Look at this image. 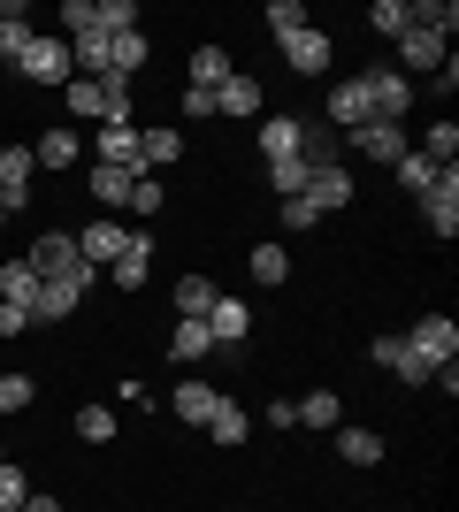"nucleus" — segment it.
Returning a JSON list of instances; mask_svg holds the SVG:
<instances>
[{
	"label": "nucleus",
	"mask_w": 459,
	"mask_h": 512,
	"mask_svg": "<svg viewBox=\"0 0 459 512\" xmlns=\"http://www.w3.org/2000/svg\"><path fill=\"white\" fill-rule=\"evenodd\" d=\"M0 467H8V444H0Z\"/></svg>",
	"instance_id": "8fccbe9b"
},
{
	"label": "nucleus",
	"mask_w": 459,
	"mask_h": 512,
	"mask_svg": "<svg viewBox=\"0 0 459 512\" xmlns=\"http://www.w3.org/2000/svg\"><path fill=\"white\" fill-rule=\"evenodd\" d=\"M215 115H261V77H230V85H215Z\"/></svg>",
	"instance_id": "a878e982"
},
{
	"label": "nucleus",
	"mask_w": 459,
	"mask_h": 512,
	"mask_svg": "<svg viewBox=\"0 0 459 512\" xmlns=\"http://www.w3.org/2000/svg\"><path fill=\"white\" fill-rule=\"evenodd\" d=\"M16 77H23V85H69V77H77V69H69V39L31 31V46L16 54Z\"/></svg>",
	"instance_id": "f03ea898"
},
{
	"label": "nucleus",
	"mask_w": 459,
	"mask_h": 512,
	"mask_svg": "<svg viewBox=\"0 0 459 512\" xmlns=\"http://www.w3.org/2000/svg\"><path fill=\"white\" fill-rule=\"evenodd\" d=\"M306 207H314V214L352 207V169H345V161H337V169H314V176H306Z\"/></svg>",
	"instance_id": "f8f14e48"
},
{
	"label": "nucleus",
	"mask_w": 459,
	"mask_h": 512,
	"mask_svg": "<svg viewBox=\"0 0 459 512\" xmlns=\"http://www.w3.org/2000/svg\"><path fill=\"white\" fill-rule=\"evenodd\" d=\"M230 77H238V69H230V54H222V46H199V54H192V85H199V92L230 85Z\"/></svg>",
	"instance_id": "7c9ffc66"
},
{
	"label": "nucleus",
	"mask_w": 459,
	"mask_h": 512,
	"mask_svg": "<svg viewBox=\"0 0 459 512\" xmlns=\"http://www.w3.org/2000/svg\"><path fill=\"white\" fill-rule=\"evenodd\" d=\"M268 31H276V39L306 31V8H299V0H268Z\"/></svg>",
	"instance_id": "ea45409f"
},
{
	"label": "nucleus",
	"mask_w": 459,
	"mask_h": 512,
	"mask_svg": "<svg viewBox=\"0 0 459 512\" xmlns=\"http://www.w3.org/2000/svg\"><path fill=\"white\" fill-rule=\"evenodd\" d=\"M375 367H391L398 383H414V390H429V375H437V367L421 360V352H414L406 337H375Z\"/></svg>",
	"instance_id": "1a4fd4ad"
},
{
	"label": "nucleus",
	"mask_w": 459,
	"mask_h": 512,
	"mask_svg": "<svg viewBox=\"0 0 459 512\" xmlns=\"http://www.w3.org/2000/svg\"><path fill=\"white\" fill-rule=\"evenodd\" d=\"M444 54H452V46H444L437 31H421V23H414V31H406V39H398V77H406V85H414L421 69H444Z\"/></svg>",
	"instance_id": "6e6552de"
},
{
	"label": "nucleus",
	"mask_w": 459,
	"mask_h": 512,
	"mask_svg": "<svg viewBox=\"0 0 459 512\" xmlns=\"http://www.w3.org/2000/svg\"><path fill=\"white\" fill-rule=\"evenodd\" d=\"M284 62L299 69V77H322V69H329V31H314V23L291 31V39H284Z\"/></svg>",
	"instance_id": "dca6fc26"
},
{
	"label": "nucleus",
	"mask_w": 459,
	"mask_h": 512,
	"mask_svg": "<svg viewBox=\"0 0 459 512\" xmlns=\"http://www.w3.org/2000/svg\"><path fill=\"white\" fill-rule=\"evenodd\" d=\"M284 276H291V253H284V245H253V283H268V291H276Z\"/></svg>",
	"instance_id": "e433bc0d"
},
{
	"label": "nucleus",
	"mask_w": 459,
	"mask_h": 512,
	"mask_svg": "<svg viewBox=\"0 0 459 512\" xmlns=\"http://www.w3.org/2000/svg\"><path fill=\"white\" fill-rule=\"evenodd\" d=\"M421 214H429V230H437V237H452V230H459V169H444L437 184H429Z\"/></svg>",
	"instance_id": "ddd939ff"
},
{
	"label": "nucleus",
	"mask_w": 459,
	"mask_h": 512,
	"mask_svg": "<svg viewBox=\"0 0 459 512\" xmlns=\"http://www.w3.org/2000/svg\"><path fill=\"white\" fill-rule=\"evenodd\" d=\"M215 299H222V291H215L207 268H192V276L176 283V314H184V321H207V314H215Z\"/></svg>",
	"instance_id": "a211bd4d"
},
{
	"label": "nucleus",
	"mask_w": 459,
	"mask_h": 512,
	"mask_svg": "<svg viewBox=\"0 0 459 512\" xmlns=\"http://www.w3.org/2000/svg\"><path fill=\"white\" fill-rule=\"evenodd\" d=\"M414 23H421V31H437V39L452 46V31H459V0H421Z\"/></svg>",
	"instance_id": "72a5a7b5"
},
{
	"label": "nucleus",
	"mask_w": 459,
	"mask_h": 512,
	"mask_svg": "<svg viewBox=\"0 0 459 512\" xmlns=\"http://www.w3.org/2000/svg\"><path fill=\"white\" fill-rule=\"evenodd\" d=\"M245 329H253L245 299H215V314H207V337H215V344H245Z\"/></svg>",
	"instance_id": "5701e85b"
},
{
	"label": "nucleus",
	"mask_w": 459,
	"mask_h": 512,
	"mask_svg": "<svg viewBox=\"0 0 459 512\" xmlns=\"http://www.w3.org/2000/svg\"><path fill=\"white\" fill-rule=\"evenodd\" d=\"M23 329H31V314H23V306H8V299H0V337H23Z\"/></svg>",
	"instance_id": "de8ad7c7"
},
{
	"label": "nucleus",
	"mask_w": 459,
	"mask_h": 512,
	"mask_svg": "<svg viewBox=\"0 0 459 512\" xmlns=\"http://www.w3.org/2000/svg\"><path fill=\"white\" fill-rule=\"evenodd\" d=\"M345 146L360 153V161H375V169H398V161L414 153V138L398 123H360V130H345Z\"/></svg>",
	"instance_id": "7ed1b4c3"
},
{
	"label": "nucleus",
	"mask_w": 459,
	"mask_h": 512,
	"mask_svg": "<svg viewBox=\"0 0 459 512\" xmlns=\"http://www.w3.org/2000/svg\"><path fill=\"white\" fill-rule=\"evenodd\" d=\"M92 153H100V169H131V176H146V169H138V130H131V123H100Z\"/></svg>",
	"instance_id": "9b49d317"
},
{
	"label": "nucleus",
	"mask_w": 459,
	"mask_h": 512,
	"mask_svg": "<svg viewBox=\"0 0 459 512\" xmlns=\"http://www.w3.org/2000/svg\"><path fill=\"white\" fill-rule=\"evenodd\" d=\"M215 352V337H207V321H176V337H169V360L176 367H199Z\"/></svg>",
	"instance_id": "393cba45"
},
{
	"label": "nucleus",
	"mask_w": 459,
	"mask_h": 512,
	"mask_svg": "<svg viewBox=\"0 0 459 512\" xmlns=\"http://www.w3.org/2000/svg\"><path fill=\"white\" fill-rule=\"evenodd\" d=\"M115 406H123V413H146V406H153V390L131 375V383H115Z\"/></svg>",
	"instance_id": "c03bdc74"
},
{
	"label": "nucleus",
	"mask_w": 459,
	"mask_h": 512,
	"mask_svg": "<svg viewBox=\"0 0 459 512\" xmlns=\"http://www.w3.org/2000/svg\"><path fill=\"white\" fill-rule=\"evenodd\" d=\"M314 222H322V214L306 207V199H284V230H314Z\"/></svg>",
	"instance_id": "49530a36"
},
{
	"label": "nucleus",
	"mask_w": 459,
	"mask_h": 512,
	"mask_svg": "<svg viewBox=\"0 0 459 512\" xmlns=\"http://www.w3.org/2000/svg\"><path fill=\"white\" fill-rule=\"evenodd\" d=\"M329 123H337V130H360V123H375V115H368V92H360V77L329 92Z\"/></svg>",
	"instance_id": "b1692460"
},
{
	"label": "nucleus",
	"mask_w": 459,
	"mask_h": 512,
	"mask_svg": "<svg viewBox=\"0 0 459 512\" xmlns=\"http://www.w3.org/2000/svg\"><path fill=\"white\" fill-rule=\"evenodd\" d=\"M306 176H314V169H306L299 153H291V161H268V184H276V199H306Z\"/></svg>",
	"instance_id": "c9c22d12"
},
{
	"label": "nucleus",
	"mask_w": 459,
	"mask_h": 512,
	"mask_svg": "<svg viewBox=\"0 0 459 512\" xmlns=\"http://www.w3.org/2000/svg\"><path fill=\"white\" fill-rule=\"evenodd\" d=\"M360 92H368V115H375V123H398V115L414 107V85H406L398 69H360Z\"/></svg>",
	"instance_id": "20e7f679"
},
{
	"label": "nucleus",
	"mask_w": 459,
	"mask_h": 512,
	"mask_svg": "<svg viewBox=\"0 0 459 512\" xmlns=\"http://www.w3.org/2000/svg\"><path fill=\"white\" fill-rule=\"evenodd\" d=\"M414 153H429L437 169H459V123H452V115H437V123L421 130V146H414Z\"/></svg>",
	"instance_id": "4be33fe9"
},
{
	"label": "nucleus",
	"mask_w": 459,
	"mask_h": 512,
	"mask_svg": "<svg viewBox=\"0 0 459 512\" xmlns=\"http://www.w3.org/2000/svg\"><path fill=\"white\" fill-rule=\"evenodd\" d=\"M23 512H62V497H46V490H31V497H23Z\"/></svg>",
	"instance_id": "09e8293b"
},
{
	"label": "nucleus",
	"mask_w": 459,
	"mask_h": 512,
	"mask_svg": "<svg viewBox=\"0 0 459 512\" xmlns=\"http://www.w3.org/2000/svg\"><path fill=\"white\" fill-rule=\"evenodd\" d=\"M0 299L31 314V299H39V268H31V260H8V268H0Z\"/></svg>",
	"instance_id": "bb28decb"
},
{
	"label": "nucleus",
	"mask_w": 459,
	"mask_h": 512,
	"mask_svg": "<svg viewBox=\"0 0 459 512\" xmlns=\"http://www.w3.org/2000/svg\"><path fill=\"white\" fill-rule=\"evenodd\" d=\"M23 497H31V482L16 467H0V512H23Z\"/></svg>",
	"instance_id": "79ce46f5"
},
{
	"label": "nucleus",
	"mask_w": 459,
	"mask_h": 512,
	"mask_svg": "<svg viewBox=\"0 0 459 512\" xmlns=\"http://www.w3.org/2000/svg\"><path fill=\"white\" fill-rule=\"evenodd\" d=\"M146 268H153V237L146 230H131V245H123V253H115V291H146Z\"/></svg>",
	"instance_id": "2eb2a0df"
},
{
	"label": "nucleus",
	"mask_w": 459,
	"mask_h": 512,
	"mask_svg": "<svg viewBox=\"0 0 459 512\" xmlns=\"http://www.w3.org/2000/svg\"><path fill=\"white\" fill-rule=\"evenodd\" d=\"M184 115H192V123H207V115H215V92H199V85H184Z\"/></svg>",
	"instance_id": "a18cd8bd"
},
{
	"label": "nucleus",
	"mask_w": 459,
	"mask_h": 512,
	"mask_svg": "<svg viewBox=\"0 0 459 512\" xmlns=\"http://www.w3.org/2000/svg\"><path fill=\"white\" fill-rule=\"evenodd\" d=\"M406 344H414L429 367H452V360H459V321H452V314H421L414 329H406Z\"/></svg>",
	"instance_id": "39448f33"
},
{
	"label": "nucleus",
	"mask_w": 459,
	"mask_h": 512,
	"mask_svg": "<svg viewBox=\"0 0 459 512\" xmlns=\"http://www.w3.org/2000/svg\"><path fill=\"white\" fill-rule=\"evenodd\" d=\"M23 46H31V23H23V8L8 0V16H0V62H16Z\"/></svg>",
	"instance_id": "58836bf2"
},
{
	"label": "nucleus",
	"mask_w": 459,
	"mask_h": 512,
	"mask_svg": "<svg viewBox=\"0 0 459 512\" xmlns=\"http://www.w3.org/2000/svg\"><path fill=\"white\" fill-rule=\"evenodd\" d=\"M23 260L39 268V283H62V276H77V268H85V253H77V237H69V230H46Z\"/></svg>",
	"instance_id": "423d86ee"
},
{
	"label": "nucleus",
	"mask_w": 459,
	"mask_h": 512,
	"mask_svg": "<svg viewBox=\"0 0 459 512\" xmlns=\"http://www.w3.org/2000/svg\"><path fill=\"white\" fill-rule=\"evenodd\" d=\"M77 153H85L77 123H54V130L39 138V146H31V161H39V169H77Z\"/></svg>",
	"instance_id": "f3484780"
},
{
	"label": "nucleus",
	"mask_w": 459,
	"mask_h": 512,
	"mask_svg": "<svg viewBox=\"0 0 459 512\" xmlns=\"http://www.w3.org/2000/svg\"><path fill=\"white\" fill-rule=\"evenodd\" d=\"M299 421H306V428H337V421H345L337 390H306V398H299Z\"/></svg>",
	"instance_id": "f704fd0d"
},
{
	"label": "nucleus",
	"mask_w": 459,
	"mask_h": 512,
	"mask_svg": "<svg viewBox=\"0 0 459 512\" xmlns=\"http://www.w3.org/2000/svg\"><path fill=\"white\" fill-rule=\"evenodd\" d=\"M131 207H138V222L161 214V176H138V184H131Z\"/></svg>",
	"instance_id": "37998d69"
},
{
	"label": "nucleus",
	"mask_w": 459,
	"mask_h": 512,
	"mask_svg": "<svg viewBox=\"0 0 459 512\" xmlns=\"http://www.w3.org/2000/svg\"><path fill=\"white\" fill-rule=\"evenodd\" d=\"M0 230H8V207H0Z\"/></svg>",
	"instance_id": "3c124183"
},
{
	"label": "nucleus",
	"mask_w": 459,
	"mask_h": 512,
	"mask_svg": "<svg viewBox=\"0 0 459 512\" xmlns=\"http://www.w3.org/2000/svg\"><path fill=\"white\" fill-rule=\"evenodd\" d=\"M62 92L77 123H131V85L123 77H69Z\"/></svg>",
	"instance_id": "f257e3e1"
},
{
	"label": "nucleus",
	"mask_w": 459,
	"mask_h": 512,
	"mask_svg": "<svg viewBox=\"0 0 459 512\" xmlns=\"http://www.w3.org/2000/svg\"><path fill=\"white\" fill-rule=\"evenodd\" d=\"M123 245H131V230H123V222H85V230H77V253H85L92 268H115V253H123Z\"/></svg>",
	"instance_id": "4468645a"
},
{
	"label": "nucleus",
	"mask_w": 459,
	"mask_h": 512,
	"mask_svg": "<svg viewBox=\"0 0 459 512\" xmlns=\"http://www.w3.org/2000/svg\"><path fill=\"white\" fill-rule=\"evenodd\" d=\"M0 16H8V0H0Z\"/></svg>",
	"instance_id": "603ef678"
},
{
	"label": "nucleus",
	"mask_w": 459,
	"mask_h": 512,
	"mask_svg": "<svg viewBox=\"0 0 459 512\" xmlns=\"http://www.w3.org/2000/svg\"><path fill=\"white\" fill-rule=\"evenodd\" d=\"M176 153H184V130H169V123H161V130H138V169H169V161H176Z\"/></svg>",
	"instance_id": "aec40b11"
},
{
	"label": "nucleus",
	"mask_w": 459,
	"mask_h": 512,
	"mask_svg": "<svg viewBox=\"0 0 459 512\" xmlns=\"http://www.w3.org/2000/svg\"><path fill=\"white\" fill-rule=\"evenodd\" d=\"M215 406H222V390H207L199 375H184V383L169 390V413H176L184 428H207V421H215Z\"/></svg>",
	"instance_id": "9d476101"
},
{
	"label": "nucleus",
	"mask_w": 459,
	"mask_h": 512,
	"mask_svg": "<svg viewBox=\"0 0 459 512\" xmlns=\"http://www.w3.org/2000/svg\"><path fill=\"white\" fill-rule=\"evenodd\" d=\"M207 436H215V444H245V436H253V421H245V406H238V398H222V406H215Z\"/></svg>",
	"instance_id": "473e14b6"
},
{
	"label": "nucleus",
	"mask_w": 459,
	"mask_h": 512,
	"mask_svg": "<svg viewBox=\"0 0 459 512\" xmlns=\"http://www.w3.org/2000/svg\"><path fill=\"white\" fill-rule=\"evenodd\" d=\"M337 459H352V467H375V459H383V436H375V428H337Z\"/></svg>",
	"instance_id": "c85d7f7f"
},
{
	"label": "nucleus",
	"mask_w": 459,
	"mask_h": 512,
	"mask_svg": "<svg viewBox=\"0 0 459 512\" xmlns=\"http://www.w3.org/2000/svg\"><path fill=\"white\" fill-rule=\"evenodd\" d=\"M299 138H306L299 115H268V123H261V161H291V153H299Z\"/></svg>",
	"instance_id": "6ab92c4d"
},
{
	"label": "nucleus",
	"mask_w": 459,
	"mask_h": 512,
	"mask_svg": "<svg viewBox=\"0 0 459 512\" xmlns=\"http://www.w3.org/2000/svg\"><path fill=\"white\" fill-rule=\"evenodd\" d=\"M77 436L85 444H115V406H77Z\"/></svg>",
	"instance_id": "4c0bfd02"
},
{
	"label": "nucleus",
	"mask_w": 459,
	"mask_h": 512,
	"mask_svg": "<svg viewBox=\"0 0 459 512\" xmlns=\"http://www.w3.org/2000/svg\"><path fill=\"white\" fill-rule=\"evenodd\" d=\"M368 31H383V39H406V31H414V0H375V8H368Z\"/></svg>",
	"instance_id": "cd10ccee"
},
{
	"label": "nucleus",
	"mask_w": 459,
	"mask_h": 512,
	"mask_svg": "<svg viewBox=\"0 0 459 512\" xmlns=\"http://www.w3.org/2000/svg\"><path fill=\"white\" fill-rule=\"evenodd\" d=\"M437 161H429V153H406V161H398V192L406 199H429V184H437Z\"/></svg>",
	"instance_id": "c756f323"
},
{
	"label": "nucleus",
	"mask_w": 459,
	"mask_h": 512,
	"mask_svg": "<svg viewBox=\"0 0 459 512\" xmlns=\"http://www.w3.org/2000/svg\"><path fill=\"white\" fill-rule=\"evenodd\" d=\"M31 176H39V161H31V146H8L0 153V207H31Z\"/></svg>",
	"instance_id": "0eeeda50"
},
{
	"label": "nucleus",
	"mask_w": 459,
	"mask_h": 512,
	"mask_svg": "<svg viewBox=\"0 0 459 512\" xmlns=\"http://www.w3.org/2000/svg\"><path fill=\"white\" fill-rule=\"evenodd\" d=\"M131 184H138L131 169H100V161H92V199H100V207H131Z\"/></svg>",
	"instance_id": "2f4dec72"
},
{
	"label": "nucleus",
	"mask_w": 459,
	"mask_h": 512,
	"mask_svg": "<svg viewBox=\"0 0 459 512\" xmlns=\"http://www.w3.org/2000/svg\"><path fill=\"white\" fill-rule=\"evenodd\" d=\"M146 31H123V39H108V77H123V85H131L138 69H146Z\"/></svg>",
	"instance_id": "412c9836"
},
{
	"label": "nucleus",
	"mask_w": 459,
	"mask_h": 512,
	"mask_svg": "<svg viewBox=\"0 0 459 512\" xmlns=\"http://www.w3.org/2000/svg\"><path fill=\"white\" fill-rule=\"evenodd\" d=\"M31 398H39V383H31V375H0V413H23Z\"/></svg>",
	"instance_id": "a19ab883"
}]
</instances>
